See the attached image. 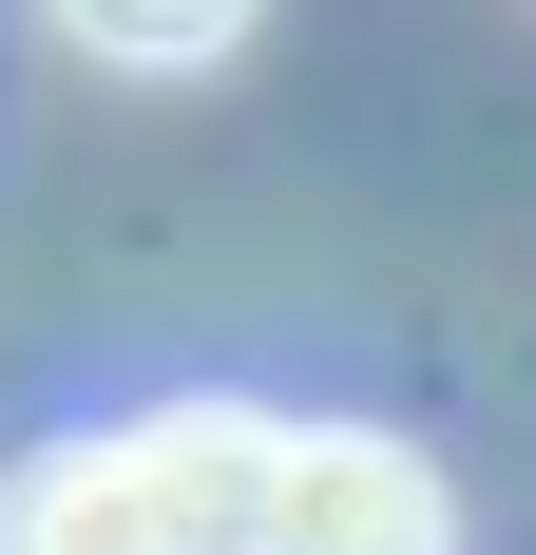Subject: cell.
<instances>
[{"mask_svg":"<svg viewBox=\"0 0 536 555\" xmlns=\"http://www.w3.org/2000/svg\"><path fill=\"white\" fill-rule=\"evenodd\" d=\"M268 460H288V422H250V402H154L115 441L20 460L0 479V555H250Z\"/></svg>","mask_w":536,"mask_h":555,"instance_id":"1","label":"cell"},{"mask_svg":"<svg viewBox=\"0 0 536 555\" xmlns=\"http://www.w3.org/2000/svg\"><path fill=\"white\" fill-rule=\"evenodd\" d=\"M250 555H460V517H441V479H422L403 441H365V422H288Z\"/></svg>","mask_w":536,"mask_h":555,"instance_id":"2","label":"cell"},{"mask_svg":"<svg viewBox=\"0 0 536 555\" xmlns=\"http://www.w3.org/2000/svg\"><path fill=\"white\" fill-rule=\"evenodd\" d=\"M58 39L115 57V77H192V57L250 39V0H58Z\"/></svg>","mask_w":536,"mask_h":555,"instance_id":"3","label":"cell"}]
</instances>
